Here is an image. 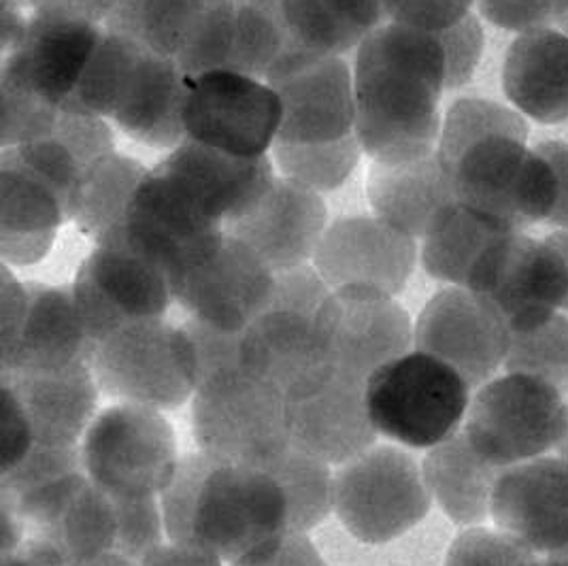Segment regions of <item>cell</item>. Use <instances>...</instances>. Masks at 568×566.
Returning <instances> with one entry per match:
<instances>
[{"label":"cell","instance_id":"cell-1","mask_svg":"<svg viewBox=\"0 0 568 566\" xmlns=\"http://www.w3.org/2000/svg\"><path fill=\"white\" fill-rule=\"evenodd\" d=\"M356 124L373 162H412L435 154L443 118L445 53L435 32L386 22L354 55Z\"/></svg>","mask_w":568,"mask_h":566},{"label":"cell","instance_id":"cell-2","mask_svg":"<svg viewBox=\"0 0 568 566\" xmlns=\"http://www.w3.org/2000/svg\"><path fill=\"white\" fill-rule=\"evenodd\" d=\"M160 496L169 539L229 565L287 530L284 489L268 471L205 452L181 458Z\"/></svg>","mask_w":568,"mask_h":566},{"label":"cell","instance_id":"cell-3","mask_svg":"<svg viewBox=\"0 0 568 566\" xmlns=\"http://www.w3.org/2000/svg\"><path fill=\"white\" fill-rule=\"evenodd\" d=\"M192 428L209 456L266 468L290 447L285 392L243 364L222 368L196 387Z\"/></svg>","mask_w":568,"mask_h":566},{"label":"cell","instance_id":"cell-4","mask_svg":"<svg viewBox=\"0 0 568 566\" xmlns=\"http://www.w3.org/2000/svg\"><path fill=\"white\" fill-rule=\"evenodd\" d=\"M470 405L465 377L426 352H407L366 380V407L377 435L430 449L458 433Z\"/></svg>","mask_w":568,"mask_h":566},{"label":"cell","instance_id":"cell-5","mask_svg":"<svg viewBox=\"0 0 568 566\" xmlns=\"http://www.w3.org/2000/svg\"><path fill=\"white\" fill-rule=\"evenodd\" d=\"M456 201L505 232H524L556 205L549 162L526 141L486 137L445 166Z\"/></svg>","mask_w":568,"mask_h":566},{"label":"cell","instance_id":"cell-6","mask_svg":"<svg viewBox=\"0 0 568 566\" xmlns=\"http://www.w3.org/2000/svg\"><path fill=\"white\" fill-rule=\"evenodd\" d=\"M85 475L120 498L158 496L178 471V438L162 412L120 403L97 413L81 438Z\"/></svg>","mask_w":568,"mask_h":566},{"label":"cell","instance_id":"cell-7","mask_svg":"<svg viewBox=\"0 0 568 566\" xmlns=\"http://www.w3.org/2000/svg\"><path fill=\"white\" fill-rule=\"evenodd\" d=\"M97 384L120 403L171 412L194 396L199 364L183 329L162 320L132 324L103 341L92 358Z\"/></svg>","mask_w":568,"mask_h":566},{"label":"cell","instance_id":"cell-8","mask_svg":"<svg viewBox=\"0 0 568 566\" xmlns=\"http://www.w3.org/2000/svg\"><path fill=\"white\" fill-rule=\"evenodd\" d=\"M430 503L422 466L392 445H373L335 473L336 515L352 537L368 545L409 533Z\"/></svg>","mask_w":568,"mask_h":566},{"label":"cell","instance_id":"cell-9","mask_svg":"<svg viewBox=\"0 0 568 566\" xmlns=\"http://www.w3.org/2000/svg\"><path fill=\"white\" fill-rule=\"evenodd\" d=\"M567 426V398L524 373L490 380L470 398L465 417L473 447L503 468L556 449Z\"/></svg>","mask_w":568,"mask_h":566},{"label":"cell","instance_id":"cell-10","mask_svg":"<svg viewBox=\"0 0 568 566\" xmlns=\"http://www.w3.org/2000/svg\"><path fill=\"white\" fill-rule=\"evenodd\" d=\"M173 301L209 326L245 333L271 301L275 271L245 243L220 231L169 275Z\"/></svg>","mask_w":568,"mask_h":566},{"label":"cell","instance_id":"cell-11","mask_svg":"<svg viewBox=\"0 0 568 566\" xmlns=\"http://www.w3.org/2000/svg\"><path fill=\"white\" fill-rule=\"evenodd\" d=\"M284 109L264 79L234 71L187 78L185 137L241 158L268 155L282 129Z\"/></svg>","mask_w":568,"mask_h":566},{"label":"cell","instance_id":"cell-12","mask_svg":"<svg viewBox=\"0 0 568 566\" xmlns=\"http://www.w3.org/2000/svg\"><path fill=\"white\" fill-rule=\"evenodd\" d=\"M466 287L488 301L511 333H524L565 307L567 262L547 239L509 232L491 243Z\"/></svg>","mask_w":568,"mask_h":566},{"label":"cell","instance_id":"cell-13","mask_svg":"<svg viewBox=\"0 0 568 566\" xmlns=\"http://www.w3.org/2000/svg\"><path fill=\"white\" fill-rule=\"evenodd\" d=\"M284 118L275 143H326L354 132V71L343 55L292 50L266 73Z\"/></svg>","mask_w":568,"mask_h":566},{"label":"cell","instance_id":"cell-14","mask_svg":"<svg viewBox=\"0 0 568 566\" xmlns=\"http://www.w3.org/2000/svg\"><path fill=\"white\" fill-rule=\"evenodd\" d=\"M71 287L97 347L132 324L162 320L173 301L162 269L115 245H99L85 257Z\"/></svg>","mask_w":568,"mask_h":566},{"label":"cell","instance_id":"cell-15","mask_svg":"<svg viewBox=\"0 0 568 566\" xmlns=\"http://www.w3.org/2000/svg\"><path fill=\"white\" fill-rule=\"evenodd\" d=\"M415 326L394 296L373 287L333 290L317 313V335L328 364L366 382L373 371L409 352Z\"/></svg>","mask_w":568,"mask_h":566},{"label":"cell","instance_id":"cell-16","mask_svg":"<svg viewBox=\"0 0 568 566\" xmlns=\"http://www.w3.org/2000/svg\"><path fill=\"white\" fill-rule=\"evenodd\" d=\"M290 445L328 464H345L375 445L366 382L333 366L285 392Z\"/></svg>","mask_w":568,"mask_h":566},{"label":"cell","instance_id":"cell-17","mask_svg":"<svg viewBox=\"0 0 568 566\" xmlns=\"http://www.w3.org/2000/svg\"><path fill=\"white\" fill-rule=\"evenodd\" d=\"M414 345L456 368L468 386L481 387L507 361L511 329L488 301L454 285L426 303L415 322Z\"/></svg>","mask_w":568,"mask_h":566},{"label":"cell","instance_id":"cell-18","mask_svg":"<svg viewBox=\"0 0 568 566\" xmlns=\"http://www.w3.org/2000/svg\"><path fill=\"white\" fill-rule=\"evenodd\" d=\"M224 231L196 205L178 181L150 169L130 201L124 224L99 245L124 247L171 275L194 247Z\"/></svg>","mask_w":568,"mask_h":566},{"label":"cell","instance_id":"cell-19","mask_svg":"<svg viewBox=\"0 0 568 566\" xmlns=\"http://www.w3.org/2000/svg\"><path fill=\"white\" fill-rule=\"evenodd\" d=\"M415 260L414 236L375 215H354L328 224L311 262L331 290L361 285L394 296L409 282Z\"/></svg>","mask_w":568,"mask_h":566},{"label":"cell","instance_id":"cell-20","mask_svg":"<svg viewBox=\"0 0 568 566\" xmlns=\"http://www.w3.org/2000/svg\"><path fill=\"white\" fill-rule=\"evenodd\" d=\"M326 229L322 194L284 175H275L254 205L224 224V232L254 250L275 273L310 264Z\"/></svg>","mask_w":568,"mask_h":566},{"label":"cell","instance_id":"cell-21","mask_svg":"<svg viewBox=\"0 0 568 566\" xmlns=\"http://www.w3.org/2000/svg\"><path fill=\"white\" fill-rule=\"evenodd\" d=\"M491 519L532 554H554L568 543V463L560 456L507 466L494 488Z\"/></svg>","mask_w":568,"mask_h":566},{"label":"cell","instance_id":"cell-22","mask_svg":"<svg viewBox=\"0 0 568 566\" xmlns=\"http://www.w3.org/2000/svg\"><path fill=\"white\" fill-rule=\"evenodd\" d=\"M104 27L32 13L22 43L2 55L0 81L64 109L103 39Z\"/></svg>","mask_w":568,"mask_h":566},{"label":"cell","instance_id":"cell-23","mask_svg":"<svg viewBox=\"0 0 568 566\" xmlns=\"http://www.w3.org/2000/svg\"><path fill=\"white\" fill-rule=\"evenodd\" d=\"M180 183L190 199L217 224L231 222L258 201L275 180L268 155L241 158L185 139L155 164Z\"/></svg>","mask_w":568,"mask_h":566},{"label":"cell","instance_id":"cell-24","mask_svg":"<svg viewBox=\"0 0 568 566\" xmlns=\"http://www.w3.org/2000/svg\"><path fill=\"white\" fill-rule=\"evenodd\" d=\"M27 415L34 443L75 447L97 417L101 387L90 362L0 375Z\"/></svg>","mask_w":568,"mask_h":566},{"label":"cell","instance_id":"cell-25","mask_svg":"<svg viewBox=\"0 0 568 566\" xmlns=\"http://www.w3.org/2000/svg\"><path fill=\"white\" fill-rule=\"evenodd\" d=\"M28 305L16 343L0 352V375L52 371L94 358L97 345L85 333L73 287L24 283Z\"/></svg>","mask_w":568,"mask_h":566},{"label":"cell","instance_id":"cell-26","mask_svg":"<svg viewBox=\"0 0 568 566\" xmlns=\"http://www.w3.org/2000/svg\"><path fill=\"white\" fill-rule=\"evenodd\" d=\"M366 199L375 218L414 239H424L440 215L458 203L437 152L398 164L373 162L366 175Z\"/></svg>","mask_w":568,"mask_h":566},{"label":"cell","instance_id":"cell-27","mask_svg":"<svg viewBox=\"0 0 568 566\" xmlns=\"http://www.w3.org/2000/svg\"><path fill=\"white\" fill-rule=\"evenodd\" d=\"M241 361L284 392L315 377L331 366L317 335V313L268 303L243 333Z\"/></svg>","mask_w":568,"mask_h":566},{"label":"cell","instance_id":"cell-28","mask_svg":"<svg viewBox=\"0 0 568 566\" xmlns=\"http://www.w3.org/2000/svg\"><path fill=\"white\" fill-rule=\"evenodd\" d=\"M503 88L521 115L541 124L568 122V37L539 28L509 46Z\"/></svg>","mask_w":568,"mask_h":566},{"label":"cell","instance_id":"cell-29","mask_svg":"<svg viewBox=\"0 0 568 566\" xmlns=\"http://www.w3.org/2000/svg\"><path fill=\"white\" fill-rule=\"evenodd\" d=\"M64 206L52 190L7 154H0V256L2 264L28 266L48 256Z\"/></svg>","mask_w":568,"mask_h":566},{"label":"cell","instance_id":"cell-30","mask_svg":"<svg viewBox=\"0 0 568 566\" xmlns=\"http://www.w3.org/2000/svg\"><path fill=\"white\" fill-rule=\"evenodd\" d=\"M185 92L187 78L178 62L145 50L129 94L111 120L143 145L175 150L187 139L183 127Z\"/></svg>","mask_w":568,"mask_h":566},{"label":"cell","instance_id":"cell-31","mask_svg":"<svg viewBox=\"0 0 568 566\" xmlns=\"http://www.w3.org/2000/svg\"><path fill=\"white\" fill-rule=\"evenodd\" d=\"M505 468L484 458L465 431L454 433L426 454L422 473L430 496L463 526L484 524L490 515L496 482Z\"/></svg>","mask_w":568,"mask_h":566},{"label":"cell","instance_id":"cell-32","mask_svg":"<svg viewBox=\"0 0 568 566\" xmlns=\"http://www.w3.org/2000/svg\"><path fill=\"white\" fill-rule=\"evenodd\" d=\"M503 234L473 209L454 203L422 239V264L439 282L466 287L473 269Z\"/></svg>","mask_w":568,"mask_h":566},{"label":"cell","instance_id":"cell-33","mask_svg":"<svg viewBox=\"0 0 568 566\" xmlns=\"http://www.w3.org/2000/svg\"><path fill=\"white\" fill-rule=\"evenodd\" d=\"M209 0H118L103 27L178 60L201 27Z\"/></svg>","mask_w":568,"mask_h":566},{"label":"cell","instance_id":"cell-34","mask_svg":"<svg viewBox=\"0 0 568 566\" xmlns=\"http://www.w3.org/2000/svg\"><path fill=\"white\" fill-rule=\"evenodd\" d=\"M148 171L134 158L118 152L90 164L81 178L73 218L79 231L101 243L109 232L122 226L130 201Z\"/></svg>","mask_w":568,"mask_h":566},{"label":"cell","instance_id":"cell-35","mask_svg":"<svg viewBox=\"0 0 568 566\" xmlns=\"http://www.w3.org/2000/svg\"><path fill=\"white\" fill-rule=\"evenodd\" d=\"M145 50L129 37L104 28L103 39L88 62L75 94L62 111L113 118L129 94Z\"/></svg>","mask_w":568,"mask_h":566},{"label":"cell","instance_id":"cell-36","mask_svg":"<svg viewBox=\"0 0 568 566\" xmlns=\"http://www.w3.org/2000/svg\"><path fill=\"white\" fill-rule=\"evenodd\" d=\"M264 471L284 489L287 530L307 535L335 509V475L328 463L290 445Z\"/></svg>","mask_w":568,"mask_h":566},{"label":"cell","instance_id":"cell-37","mask_svg":"<svg viewBox=\"0 0 568 566\" xmlns=\"http://www.w3.org/2000/svg\"><path fill=\"white\" fill-rule=\"evenodd\" d=\"M364 154L358 137L352 132L326 143H275L273 160L287 180L298 181L317 194L338 190Z\"/></svg>","mask_w":568,"mask_h":566},{"label":"cell","instance_id":"cell-38","mask_svg":"<svg viewBox=\"0 0 568 566\" xmlns=\"http://www.w3.org/2000/svg\"><path fill=\"white\" fill-rule=\"evenodd\" d=\"M514 137L519 141L528 139V124L516 109L486 99H460L452 104L443 118L440 129V166L445 169L473 143L486 137Z\"/></svg>","mask_w":568,"mask_h":566},{"label":"cell","instance_id":"cell-39","mask_svg":"<svg viewBox=\"0 0 568 566\" xmlns=\"http://www.w3.org/2000/svg\"><path fill=\"white\" fill-rule=\"evenodd\" d=\"M507 373H524L568 394V315L556 313L541 326L511 333Z\"/></svg>","mask_w":568,"mask_h":566},{"label":"cell","instance_id":"cell-40","mask_svg":"<svg viewBox=\"0 0 568 566\" xmlns=\"http://www.w3.org/2000/svg\"><path fill=\"white\" fill-rule=\"evenodd\" d=\"M282 13L292 50L343 55L366 39L335 18L322 0H282Z\"/></svg>","mask_w":568,"mask_h":566},{"label":"cell","instance_id":"cell-41","mask_svg":"<svg viewBox=\"0 0 568 566\" xmlns=\"http://www.w3.org/2000/svg\"><path fill=\"white\" fill-rule=\"evenodd\" d=\"M0 97H2V132L0 145L16 148L30 141L48 137L62 113V109L39 99L37 94L28 92L20 85L9 81H0Z\"/></svg>","mask_w":568,"mask_h":566},{"label":"cell","instance_id":"cell-42","mask_svg":"<svg viewBox=\"0 0 568 566\" xmlns=\"http://www.w3.org/2000/svg\"><path fill=\"white\" fill-rule=\"evenodd\" d=\"M120 539L115 554L141 566L143 558L162 545L164 515L155 496L120 498Z\"/></svg>","mask_w":568,"mask_h":566},{"label":"cell","instance_id":"cell-43","mask_svg":"<svg viewBox=\"0 0 568 566\" xmlns=\"http://www.w3.org/2000/svg\"><path fill=\"white\" fill-rule=\"evenodd\" d=\"M532 556L537 554L503 530L468 528L452 543L445 566H519Z\"/></svg>","mask_w":568,"mask_h":566},{"label":"cell","instance_id":"cell-44","mask_svg":"<svg viewBox=\"0 0 568 566\" xmlns=\"http://www.w3.org/2000/svg\"><path fill=\"white\" fill-rule=\"evenodd\" d=\"M445 53V88L456 90L470 81L484 53V28L468 13L458 24L435 32Z\"/></svg>","mask_w":568,"mask_h":566},{"label":"cell","instance_id":"cell-45","mask_svg":"<svg viewBox=\"0 0 568 566\" xmlns=\"http://www.w3.org/2000/svg\"><path fill=\"white\" fill-rule=\"evenodd\" d=\"M181 329L194 347V356L199 364V384L222 368L243 364V333H229L194 317H190Z\"/></svg>","mask_w":568,"mask_h":566},{"label":"cell","instance_id":"cell-46","mask_svg":"<svg viewBox=\"0 0 568 566\" xmlns=\"http://www.w3.org/2000/svg\"><path fill=\"white\" fill-rule=\"evenodd\" d=\"M567 0H477L479 13L494 27L530 32L558 22Z\"/></svg>","mask_w":568,"mask_h":566},{"label":"cell","instance_id":"cell-47","mask_svg":"<svg viewBox=\"0 0 568 566\" xmlns=\"http://www.w3.org/2000/svg\"><path fill=\"white\" fill-rule=\"evenodd\" d=\"M388 22L439 32L458 24L477 0H384Z\"/></svg>","mask_w":568,"mask_h":566},{"label":"cell","instance_id":"cell-48","mask_svg":"<svg viewBox=\"0 0 568 566\" xmlns=\"http://www.w3.org/2000/svg\"><path fill=\"white\" fill-rule=\"evenodd\" d=\"M231 566H326V563L307 535L285 530Z\"/></svg>","mask_w":568,"mask_h":566},{"label":"cell","instance_id":"cell-49","mask_svg":"<svg viewBox=\"0 0 568 566\" xmlns=\"http://www.w3.org/2000/svg\"><path fill=\"white\" fill-rule=\"evenodd\" d=\"M34 445L27 415L18 398L7 386H2V473L22 463Z\"/></svg>","mask_w":568,"mask_h":566},{"label":"cell","instance_id":"cell-50","mask_svg":"<svg viewBox=\"0 0 568 566\" xmlns=\"http://www.w3.org/2000/svg\"><path fill=\"white\" fill-rule=\"evenodd\" d=\"M0 287H2V341L0 352L11 347L22 331L24 315H27L28 294L27 285L18 282L9 264H2L0 269Z\"/></svg>","mask_w":568,"mask_h":566},{"label":"cell","instance_id":"cell-51","mask_svg":"<svg viewBox=\"0 0 568 566\" xmlns=\"http://www.w3.org/2000/svg\"><path fill=\"white\" fill-rule=\"evenodd\" d=\"M118 0H28L32 13L104 24Z\"/></svg>","mask_w":568,"mask_h":566},{"label":"cell","instance_id":"cell-52","mask_svg":"<svg viewBox=\"0 0 568 566\" xmlns=\"http://www.w3.org/2000/svg\"><path fill=\"white\" fill-rule=\"evenodd\" d=\"M322 2L343 24L358 30L364 37L388 22L384 0H322Z\"/></svg>","mask_w":568,"mask_h":566},{"label":"cell","instance_id":"cell-53","mask_svg":"<svg viewBox=\"0 0 568 566\" xmlns=\"http://www.w3.org/2000/svg\"><path fill=\"white\" fill-rule=\"evenodd\" d=\"M535 150L549 162L556 178V205L551 209L547 222L568 231V143L545 141Z\"/></svg>","mask_w":568,"mask_h":566},{"label":"cell","instance_id":"cell-54","mask_svg":"<svg viewBox=\"0 0 568 566\" xmlns=\"http://www.w3.org/2000/svg\"><path fill=\"white\" fill-rule=\"evenodd\" d=\"M141 566H222V558L209 554L205 549L171 540L169 545L162 543L154 552H150Z\"/></svg>","mask_w":568,"mask_h":566},{"label":"cell","instance_id":"cell-55","mask_svg":"<svg viewBox=\"0 0 568 566\" xmlns=\"http://www.w3.org/2000/svg\"><path fill=\"white\" fill-rule=\"evenodd\" d=\"M71 563L50 543L28 537L2 556V566H69Z\"/></svg>","mask_w":568,"mask_h":566},{"label":"cell","instance_id":"cell-56","mask_svg":"<svg viewBox=\"0 0 568 566\" xmlns=\"http://www.w3.org/2000/svg\"><path fill=\"white\" fill-rule=\"evenodd\" d=\"M28 18L22 16V9L2 7V55L13 52L24 34H27Z\"/></svg>","mask_w":568,"mask_h":566},{"label":"cell","instance_id":"cell-57","mask_svg":"<svg viewBox=\"0 0 568 566\" xmlns=\"http://www.w3.org/2000/svg\"><path fill=\"white\" fill-rule=\"evenodd\" d=\"M69 566H139L130 563L129 558L120 556V554H101L94 558H85V560H78L71 563Z\"/></svg>","mask_w":568,"mask_h":566},{"label":"cell","instance_id":"cell-58","mask_svg":"<svg viewBox=\"0 0 568 566\" xmlns=\"http://www.w3.org/2000/svg\"><path fill=\"white\" fill-rule=\"evenodd\" d=\"M547 243H551V245L560 252V256L565 257L568 269V231L554 232V234H549V236H547ZM562 310L568 313V296Z\"/></svg>","mask_w":568,"mask_h":566},{"label":"cell","instance_id":"cell-59","mask_svg":"<svg viewBox=\"0 0 568 566\" xmlns=\"http://www.w3.org/2000/svg\"><path fill=\"white\" fill-rule=\"evenodd\" d=\"M547 560H549V565L551 566H568V543L565 547H560L558 552L549 554Z\"/></svg>","mask_w":568,"mask_h":566},{"label":"cell","instance_id":"cell-60","mask_svg":"<svg viewBox=\"0 0 568 566\" xmlns=\"http://www.w3.org/2000/svg\"><path fill=\"white\" fill-rule=\"evenodd\" d=\"M556 452H558V456L562 458V461H567L568 463V398H567V426H565V433H562V438H560V443H558V447H556Z\"/></svg>","mask_w":568,"mask_h":566},{"label":"cell","instance_id":"cell-61","mask_svg":"<svg viewBox=\"0 0 568 566\" xmlns=\"http://www.w3.org/2000/svg\"><path fill=\"white\" fill-rule=\"evenodd\" d=\"M558 27L562 28V32L568 37V0L565 2V7H562L560 18H558Z\"/></svg>","mask_w":568,"mask_h":566},{"label":"cell","instance_id":"cell-62","mask_svg":"<svg viewBox=\"0 0 568 566\" xmlns=\"http://www.w3.org/2000/svg\"><path fill=\"white\" fill-rule=\"evenodd\" d=\"M2 7H11V9H22V7H28V0H2Z\"/></svg>","mask_w":568,"mask_h":566},{"label":"cell","instance_id":"cell-63","mask_svg":"<svg viewBox=\"0 0 568 566\" xmlns=\"http://www.w3.org/2000/svg\"><path fill=\"white\" fill-rule=\"evenodd\" d=\"M519 566H551L549 565V560H547V558H545V560H539V558H537V556H532V558H528V560H526V563H521V565Z\"/></svg>","mask_w":568,"mask_h":566}]
</instances>
